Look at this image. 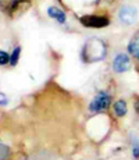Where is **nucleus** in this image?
<instances>
[{
  "label": "nucleus",
  "mask_w": 139,
  "mask_h": 160,
  "mask_svg": "<svg viewBox=\"0 0 139 160\" xmlns=\"http://www.w3.org/2000/svg\"><path fill=\"white\" fill-rule=\"evenodd\" d=\"M128 52L132 54L135 58H139V36L134 38L128 45Z\"/></svg>",
  "instance_id": "423d86ee"
},
{
  "label": "nucleus",
  "mask_w": 139,
  "mask_h": 160,
  "mask_svg": "<svg viewBox=\"0 0 139 160\" xmlns=\"http://www.w3.org/2000/svg\"><path fill=\"white\" fill-rule=\"evenodd\" d=\"M129 67H131V60H129V57L127 56L125 53L117 54L116 58H114V61H113L114 71L116 72H125L129 70Z\"/></svg>",
  "instance_id": "20e7f679"
},
{
  "label": "nucleus",
  "mask_w": 139,
  "mask_h": 160,
  "mask_svg": "<svg viewBox=\"0 0 139 160\" xmlns=\"http://www.w3.org/2000/svg\"><path fill=\"white\" fill-rule=\"evenodd\" d=\"M47 14L50 15L52 18H54L56 21H58L60 24L66 22V14H64V11L60 10L58 7H49L47 8Z\"/></svg>",
  "instance_id": "39448f33"
},
{
  "label": "nucleus",
  "mask_w": 139,
  "mask_h": 160,
  "mask_svg": "<svg viewBox=\"0 0 139 160\" xmlns=\"http://www.w3.org/2000/svg\"><path fill=\"white\" fill-rule=\"evenodd\" d=\"M137 8L135 7H131V6H124V7L120 10L118 13V18L122 24L125 25H132V24L137 21Z\"/></svg>",
  "instance_id": "7ed1b4c3"
},
{
  "label": "nucleus",
  "mask_w": 139,
  "mask_h": 160,
  "mask_svg": "<svg viewBox=\"0 0 139 160\" xmlns=\"http://www.w3.org/2000/svg\"><path fill=\"white\" fill-rule=\"evenodd\" d=\"M81 22L88 28H104L109 25V20L100 15H83L81 17Z\"/></svg>",
  "instance_id": "f03ea898"
},
{
  "label": "nucleus",
  "mask_w": 139,
  "mask_h": 160,
  "mask_svg": "<svg viewBox=\"0 0 139 160\" xmlns=\"http://www.w3.org/2000/svg\"><path fill=\"white\" fill-rule=\"evenodd\" d=\"M0 104H7V98L3 93H0Z\"/></svg>",
  "instance_id": "f8f14e48"
},
{
  "label": "nucleus",
  "mask_w": 139,
  "mask_h": 160,
  "mask_svg": "<svg viewBox=\"0 0 139 160\" xmlns=\"http://www.w3.org/2000/svg\"><path fill=\"white\" fill-rule=\"evenodd\" d=\"M132 156H134V159H139V143H134V146H132Z\"/></svg>",
  "instance_id": "9b49d317"
},
{
  "label": "nucleus",
  "mask_w": 139,
  "mask_h": 160,
  "mask_svg": "<svg viewBox=\"0 0 139 160\" xmlns=\"http://www.w3.org/2000/svg\"><path fill=\"white\" fill-rule=\"evenodd\" d=\"M114 112L118 117H122L127 114V103L124 100H118V102L114 103Z\"/></svg>",
  "instance_id": "0eeeda50"
},
{
  "label": "nucleus",
  "mask_w": 139,
  "mask_h": 160,
  "mask_svg": "<svg viewBox=\"0 0 139 160\" xmlns=\"http://www.w3.org/2000/svg\"><path fill=\"white\" fill-rule=\"evenodd\" d=\"M20 53H21V48H20V46H17V48L14 49V52L11 53V56H10V63H11V66H15V64L18 63Z\"/></svg>",
  "instance_id": "1a4fd4ad"
},
{
  "label": "nucleus",
  "mask_w": 139,
  "mask_h": 160,
  "mask_svg": "<svg viewBox=\"0 0 139 160\" xmlns=\"http://www.w3.org/2000/svg\"><path fill=\"white\" fill-rule=\"evenodd\" d=\"M10 155H11L10 148L4 145L3 142H0V160H7L10 158Z\"/></svg>",
  "instance_id": "6e6552de"
},
{
  "label": "nucleus",
  "mask_w": 139,
  "mask_h": 160,
  "mask_svg": "<svg viewBox=\"0 0 139 160\" xmlns=\"http://www.w3.org/2000/svg\"><path fill=\"white\" fill-rule=\"evenodd\" d=\"M110 102H111L110 95L107 93V92H100V93L93 99V102L91 103L89 109H91V112H95V113L104 112V110L110 106Z\"/></svg>",
  "instance_id": "f257e3e1"
},
{
  "label": "nucleus",
  "mask_w": 139,
  "mask_h": 160,
  "mask_svg": "<svg viewBox=\"0 0 139 160\" xmlns=\"http://www.w3.org/2000/svg\"><path fill=\"white\" fill-rule=\"evenodd\" d=\"M10 63V56H8L6 52L0 50V66H4V64Z\"/></svg>",
  "instance_id": "9d476101"
}]
</instances>
